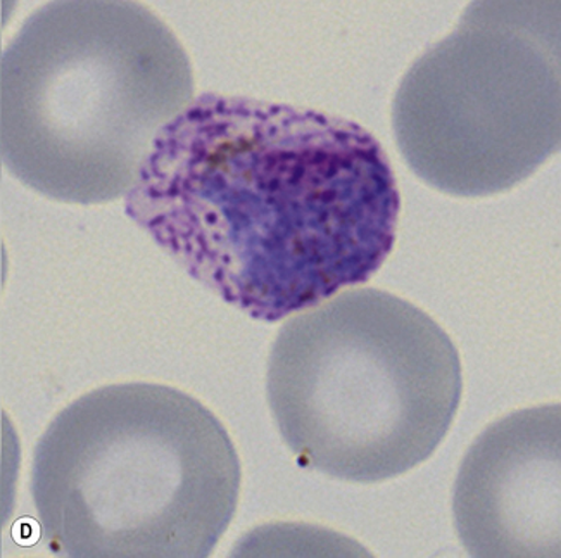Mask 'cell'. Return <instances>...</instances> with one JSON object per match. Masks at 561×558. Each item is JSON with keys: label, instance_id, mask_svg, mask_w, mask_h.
Segmentation results:
<instances>
[{"label": "cell", "instance_id": "6da1fadb", "mask_svg": "<svg viewBox=\"0 0 561 558\" xmlns=\"http://www.w3.org/2000/svg\"><path fill=\"white\" fill-rule=\"evenodd\" d=\"M398 182L358 123L206 92L158 135L125 213L194 281L278 322L379 272Z\"/></svg>", "mask_w": 561, "mask_h": 558}, {"label": "cell", "instance_id": "7a4b0ae2", "mask_svg": "<svg viewBox=\"0 0 561 558\" xmlns=\"http://www.w3.org/2000/svg\"><path fill=\"white\" fill-rule=\"evenodd\" d=\"M194 89L187 53L151 9L50 2L2 54V163L50 200L111 203Z\"/></svg>", "mask_w": 561, "mask_h": 558}, {"label": "cell", "instance_id": "3957f363", "mask_svg": "<svg viewBox=\"0 0 561 558\" xmlns=\"http://www.w3.org/2000/svg\"><path fill=\"white\" fill-rule=\"evenodd\" d=\"M220 420L163 384L99 387L57 413L33 453L45 538L68 557H208L240 493Z\"/></svg>", "mask_w": 561, "mask_h": 558}, {"label": "cell", "instance_id": "277c9868", "mask_svg": "<svg viewBox=\"0 0 561 558\" xmlns=\"http://www.w3.org/2000/svg\"><path fill=\"white\" fill-rule=\"evenodd\" d=\"M461 391L448 332L413 303L371 287L290 318L266 375L270 410L297 464L363 485L428 460Z\"/></svg>", "mask_w": 561, "mask_h": 558}, {"label": "cell", "instance_id": "5b68a950", "mask_svg": "<svg viewBox=\"0 0 561 558\" xmlns=\"http://www.w3.org/2000/svg\"><path fill=\"white\" fill-rule=\"evenodd\" d=\"M399 151L437 191H510L560 151V4L472 2L411 66L392 107Z\"/></svg>", "mask_w": 561, "mask_h": 558}, {"label": "cell", "instance_id": "8992f818", "mask_svg": "<svg viewBox=\"0 0 561 558\" xmlns=\"http://www.w3.org/2000/svg\"><path fill=\"white\" fill-rule=\"evenodd\" d=\"M560 405L489 425L456 477L453 515L472 557H560Z\"/></svg>", "mask_w": 561, "mask_h": 558}]
</instances>
